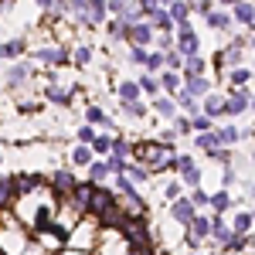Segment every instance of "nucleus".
<instances>
[{
	"label": "nucleus",
	"mask_w": 255,
	"mask_h": 255,
	"mask_svg": "<svg viewBox=\"0 0 255 255\" xmlns=\"http://www.w3.org/2000/svg\"><path fill=\"white\" fill-rule=\"evenodd\" d=\"M218 61H221V65H235V61H242V41H235L228 51H221V55H218Z\"/></svg>",
	"instance_id": "nucleus-13"
},
{
	"label": "nucleus",
	"mask_w": 255,
	"mask_h": 255,
	"mask_svg": "<svg viewBox=\"0 0 255 255\" xmlns=\"http://www.w3.org/2000/svg\"><path fill=\"white\" fill-rule=\"evenodd\" d=\"M129 58L136 61V65H146V51H143V48H133V51H129Z\"/></svg>",
	"instance_id": "nucleus-43"
},
{
	"label": "nucleus",
	"mask_w": 255,
	"mask_h": 255,
	"mask_svg": "<svg viewBox=\"0 0 255 255\" xmlns=\"http://www.w3.org/2000/svg\"><path fill=\"white\" fill-rule=\"evenodd\" d=\"M163 85H167V89H177V85H180V75H177V72H163Z\"/></svg>",
	"instance_id": "nucleus-38"
},
{
	"label": "nucleus",
	"mask_w": 255,
	"mask_h": 255,
	"mask_svg": "<svg viewBox=\"0 0 255 255\" xmlns=\"http://www.w3.org/2000/svg\"><path fill=\"white\" fill-rule=\"evenodd\" d=\"M174 167L180 170L184 184H191V187H197V184H201V170L194 167V160H191V157H177V160H174Z\"/></svg>",
	"instance_id": "nucleus-3"
},
{
	"label": "nucleus",
	"mask_w": 255,
	"mask_h": 255,
	"mask_svg": "<svg viewBox=\"0 0 255 255\" xmlns=\"http://www.w3.org/2000/svg\"><path fill=\"white\" fill-rule=\"evenodd\" d=\"M191 204H208V194H204V191H194V197H191Z\"/></svg>",
	"instance_id": "nucleus-47"
},
{
	"label": "nucleus",
	"mask_w": 255,
	"mask_h": 255,
	"mask_svg": "<svg viewBox=\"0 0 255 255\" xmlns=\"http://www.w3.org/2000/svg\"><path fill=\"white\" fill-rule=\"evenodd\" d=\"M211 157H215L218 163H228V160H232V157H228V150H221V146H218V150H211Z\"/></svg>",
	"instance_id": "nucleus-46"
},
{
	"label": "nucleus",
	"mask_w": 255,
	"mask_h": 255,
	"mask_svg": "<svg viewBox=\"0 0 255 255\" xmlns=\"http://www.w3.org/2000/svg\"><path fill=\"white\" fill-rule=\"evenodd\" d=\"M48 99L65 106V102H72V92H68V89H61V85H48Z\"/></svg>",
	"instance_id": "nucleus-16"
},
{
	"label": "nucleus",
	"mask_w": 255,
	"mask_h": 255,
	"mask_svg": "<svg viewBox=\"0 0 255 255\" xmlns=\"http://www.w3.org/2000/svg\"><path fill=\"white\" fill-rule=\"evenodd\" d=\"M208 201H211V208H215V211H228V208H232V197L225 194V191H218V194L208 197Z\"/></svg>",
	"instance_id": "nucleus-23"
},
{
	"label": "nucleus",
	"mask_w": 255,
	"mask_h": 255,
	"mask_svg": "<svg viewBox=\"0 0 255 255\" xmlns=\"http://www.w3.org/2000/svg\"><path fill=\"white\" fill-rule=\"evenodd\" d=\"M126 38L133 41V48H146V44H150V38H153V27H150L146 20H139V24H133V27L126 31Z\"/></svg>",
	"instance_id": "nucleus-4"
},
{
	"label": "nucleus",
	"mask_w": 255,
	"mask_h": 255,
	"mask_svg": "<svg viewBox=\"0 0 255 255\" xmlns=\"http://www.w3.org/2000/svg\"><path fill=\"white\" fill-rule=\"evenodd\" d=\"M109 150H113V157H126V153H129V143H126V139H119V136H113V143H109Z\"/></svg>",
	"instance_id": "nucleus-26"
},
{
	"label": "nucleus",
	"mask_w": 255,
	"mask_h": 255,
	"mask_svg": "<svg viewBox=\"0 0 255 255\" xmlns=\"http://www.w3.org/2000/svg\"><path fill=\"white\" fill-rule=\"evenodd\" d=\"M221 109H225V99H208V102H204V116L211 119V116H221Z\"/></svg>",
	"instance_id": "nucleus-22"
},
{
	"label": "nucleus",
	"mask_w": 255,
	"mask_h": 255,
	"mask_svg": "<svg viewBox=\"0 0 255 255\" xmlns=\"http://www.w3.org/2000/svg\"><path fill=\"white\" fill-rule=\"evenodd\" d=\"M187 79H204V61L197 58H187Z\"/></svg>",
	"instance_id": "nucleus-19"
},
{
	"label": "nucleus",
	"mask_w": 255,
	"mask_h": 255,
	"mask_svg": "<svg viewBox=\"0 0 255 255\" xmlns=\"http://www.w3.org/2000/svg\"><path fill=\"white\" fill-rule=\"evenodd\" d=\"M79 139H82V143H92V139H96L92 126H82V129H79Z\"/></svg>",
	"instance_id": "nucleus-42"
},
{
	"label": "nucleus",
	"mask_w": 255,
	"mask_h": 255,
	"mask_svg": "<svg viewBox=\"0 0 255 255\" xmlns=\"http://www.w3.org/2000/svg\"><path fill=\"white\" fill-rule=\"evenodd\" d=\"M249 228H252V215H249V211H242V215L235 218V232H232V235H245V232H249Z\"/></svg>",
	"instance_id": "nucleus-18"
},
{
	"label": "nucleus",
	"mask_w": 255,
	"mask_h": 255,
	"mask_svg": "<svg viewBox=\"0 0 255 255\" xmlns=\"http://www.w3.org/2000/svg\"><path fill=\"white\" fill-rule=\"evenodd\" d=\"M215 136H218V146H232V143H238V139H242V133H238L235 126H225V129H218Z\"/></svg>",
	"instance_id": "nucleus-12"
},
{
	"label": "nucleus",
	"mask_w": 255,
	"mask_h": 255,
	"mask_svg": "<svg viewBox=\"0 0 255 255\" xmlns=\"http://www.w3.org/2000/svg\"><path fill=\"white\" fill-rule=\"evenodd\" d=\"M109 143H113V136H96L92 139V150L96 153H109Z\"/></svg>",
	"instance_id": "nucleus-31"
},
{
	"label": "nucleus",
	"mask_w": 255,
	"mask_h": 255,
	"mask_svg": "<svg viewBox=\"0 0 255 255\" xmlns=\"http://www.w3.org/2000/svg\"><path fill=\"white\" fill-rule=\"evenodd\" d=\"M92 191H96V184H75V191H72V204H75V211H79V215H89Z\"/></svg>",
	"instance_id": "nucleus-2"
},
{
	"label": "nucleus",
	"mask_w": 255,
	"mask_h": 255,
	"mask_svg": "<svg viewBox=\"0 0 255 255\" xmlns=\"http://www.w3.org/2000/svg\"><path fill=\"white\" fill-rule=\"evenodd\" d=\"M51 184H55V191H61V194H72L75 191V177L68 174V170H58V174L51 177Z\"/></svg>",
	"instance_id": "nucleus-9"
},
{
	"label": "nucleus",
	"mask_w": 255,
	"mask_h": 255,
	"mask_svg": "<svg viewBox=\"0 0 255 255\" xmlns=\"http://www.w3.org/2000/svg\"><path fill=\"white\" fill-rule=\"evenodd\" d=\"M38 58L44 61V65H61V61H65V48H41Z\"/></svg>",
	"instance_id": "nucleus-11"
},
{
	"label": "nucleus",
	"mask_w": 255,
	"mask_h": 255,
	"mask_svg": "<svg viewBox=\"0 0 255 255\" xmlns=\"http://www.w3.org/2000/svg\"><path fill=\"white\" fill-rule=\"evenodd\" d=\"M249 109V96L245 92H232V96L225 99V109H221V116H242Z\"/></svg>",
	"instance_id": "nucleus-5"
},
{
	"label": "nucleus",
	"mask_w": 255,
	"mask_h": 255,
	"mask_svg": "<svg viewBox=\"0 0 255 255\" xmlns=\"http://www.w3.org/2000/svg\"><path fill=\"white\" fill-rule=\"evenodd\" d=\"M119 96H123V102H136L139 99V85L136 82H123V85H119Z\"/></svg>",
	"instance_id": "nucleus-14"
},
{
	"label": "nucleus",
	"mask_w": 255,
	"mask_h": 255,
	"mask_svg": "<svg viewBox=\"0 0 255 255\" xmlns=\"http://www.w3.org/2000/svg\"><path fill=\"white\" fill-rule=\"evenodd\" d=\"M208 232H211V218H191V245H197Z\"/></svg>",
	"instance_id": "nucleus-7"
},
{
	"label": "nucleus",
	"mask_w": 255,
	"mask_h": 255,
	"mask_svg": "<svg viewBox=\"0 0 255 255\" xmlns=\"http://www.w3.org/2000/svg\"><path fill=\"white\" fill-rule=\"evenodd\" d=\"M167 17H170V20H187V17H191V7H187V3H170Z\"/></svg>",
	"instance_id": "nucleus-17"
},
{
	"label": "nucleus",
	"mask_w": 255,
	"mask_h": 255,
	"mask_svg": "<svg viewBox=\"0 0 255 255\" xmlns=\"http://www.w3.org/2000/svg\"><path fill=\"white\" fill-rule=\"evenodd\" d=\"M249 68H238V72H232V85H235V92H242V85H249Z\"/></svg>",
	"instance_id": "nucleus-28"
},
{
	"label": "nucleus",
	"mask_w": 255,
	"mask_h": 255,
	"mask_svg": "<svg viewBox=\"0 0 255 255\" xmlns=\"http://www.w3.org/2000/svg\"><path fill=\"white\" fill-rule=\"evenodd\" d=\"M252 3H235V20H242L245 27H252Z\"/></svg>",
	"instance_id": "nucleus-15"
},
{
	"label": "nucleus",
	"mask_w": 255,
	"mask_h": 255,
	"mask_svg": "<svg viewBox=\"0 0 255 255\" xmlns=\"http://www.w3.org/2000/svg\"><path fill=\"white\" fill-rule=\"evenodd\" d=\"M10 201H14V187H10V180L0 177V208H7Z\"/></svg>",
	"instance_id": "nucleus-24"
},
{
	"label": "nucleus",
	"mask_w": 255,
	"mask_h": 255,
	"mask_svg": "<svg viewBox=\"0 0 255 255\" xmlns=\"http://www.w3.org/2000/svg\"><path fill=\"white\" fill-rule=\"evenodd\" d=\"M208 89H211V82H208V79H187V92H184V96H187V99L208 96Z\"/></svg>",
	"instance_id": "nucleus-10"
},
{
	"label": "nucleus",
	"mask_w": 255,
	"mask_h": 255,
	"mask_svg": "<svg viewBox=\"0 0 255 255\" xmlns=\"http://www.w3.org/2000/svg\"><path fill=\"white\" fill-rule=\"evenodd\" d=\"M106 31H109V38H126V31H129V27H126L123 20H109V27H106Z\"/></svg>",
	"instance_id": "nucleus-29"
},
{
	"label": "nucleus",
	"mask_w": 255,
	"mask_h": 255,
	"mask_svg": "<svg viewBox=\"0 0 255 255\" xmlns=\"http://www.w3.org/2000/svg\"><path fill=\"white\" fill-rule=\"evenodd\" d=\"M72 160H75V163H89V160H92V150H89V146H75Z\"/></svg>",
	"instance_id": "nucleus-32"
},
{
	"label": "nucleus",
	"mask_w": 255,
	"mask_h": 255,
	"mask_svg": "<svg viewBox=\"0 0 255 255\" xmlns=\"http://www.w3.org/2000/svg\"><path fill=\"white\" fill-rule=\"evenodd\" d=\"M180 51H184L187 58H194V55H197V34L187 27V24L180 27Z\"/></svg>",
	"instance_id": "nucleus-6"
},
{
	"label": "nucleus",
	"mask_w": 255,
	"mask_h": 255,
	"mask_svg": "<svg viewBox=\"0 0 255 255\" xmlns=\"http://www.w3.org/2000/svg\"><path fill=\"white\" fill-rule=\"evenodd\" d=\"M208 24H211L215 31H225V27H228V14H221V10H211V14H208Z\"/></svg>",
	"instance_id": "nucleus-25"
},
{
	"label": "nucleus",
	"mask_w": 255,
	"mask_h": 255,
	"mask_svg": "<svg viewBox=\"0 0 255 255\" xmlns=\"http://www.w3.org/2000/svg\"><path fill=\"white\" fill-rule=\"evenodd\" d=\"M157 113L160 116H174V102L170 99H157Z\"/></svg>",
	"instance_id": "nucleus-36"
},
{
	"label": "nucleus",
	"mask_w": 255,
	"mask_h": 255,
	"mask_svg": "<svg viewBox=\"0 0 255 255\" xmlns=\"http://www.w3.org/2000/svg\"><path fill=\"white\" fill-rule=\"evenodd\" d=\"M85 116H89V123H106V126H109V119H106V113H102L99 106H89V113H85Z\"/></svg>",
	"instance_id": "nucleus-30"
},
{
	"label": "nucleus",
	"mask_w": 255,
	"mask_h": 255,
	"mask_svg": "<svg viewBox=\"0 0 255 255\" xmlns=\"http://www.w3.org/2000/svg\"><path fill=\"white\" fill-rule=\"evenodd\" d=\"M89 55H92V51L82 44V48H75V55H72V58H75V65H85V61H89Z\"/></svg>",
	"instance_id": "nucleus-39"
},
{
	"label": "nucleus",
	"mask_w": 255,
	"mask_h": 255,
	"mask_svg": "<svg viewBox=\"0 0 255 255\" xmlns=\"http://www.w3.org/2000/svg\"><path fill=\"white\" fill-rule=\"evenodd\" d=\"M126 113H129V116H143V113H146V109H143V106H139V102H126Z\"/></svg>",
	"instance_id": "nucleus-45"
},
{
	"label": "nucleus",
	"mask_w": 255,
	"mask_h": 255,
	"mask_svg": "<svg viewBox=\"0 0 255 255\" xmlns=\"http://www.w3.org/2000/svg\"><path fill=\"white\" fill-rule=\"evenodd\" d=\"M174 218L180 221V225H191V218H194V204L184 201V197H177V201H174Z\"/></svg>",
	"instance_id": "nucleus-8"
},
{
	"label": "nucleus",
	"mask_w": 255,
	"mask_h": 255,
	"mask_svg": "<svg viewBox=\"0 0 255 255\" xmlns=\"http://www.w3.org/2000/svg\"><path fill=\"white\" fill-rule=\"evenodd\" d=\"M160 65H163V55H146V68L150 72H160Z\"/></svg>",
	"instance_id": "nucleus-40"
},
{
	"label": "nucleus",
	"mask_w": 255,
	"mask_h": 255,
	"mask_svg": "<svg viewBox=\"0 0 255 255\" xmlns=\"http://www.w3.org/2000/svg\"><path fill=\"white\" fill-rule=\"evenodd\" d=\"M136 157L146 160L153 170H167V167H174V160H177L174 150H170V146H160L157 139H153V143H143V146L136 150Z\"/></svg>",
	"instance_id": "nucleus-1"
},
{
	"label": "nucleus",
	"mask_w": 255,
	"mask_h": 255,
	"mask_svg": "<svg viewBox=\"0 0 255 255\" xmlns=\"http://www.w3.org/2000/svg\"><path fill=\"white\" fill-rule=\"evenodd\" d=\"M197 146L211 153V150H218V136H215V133H201V136H197Z\"/></svg>",
	"instance_id": "nucleus-27"
},
{
	"label": "nucleus",
	"mask_w": 255,
	"mask_h": 255,
	"mask_svg": "<svg viewBox=\"0 0 255 255\" xmlns=\"http://www.w3.org/2000/svg\"><path fill=\"white\" fill-rule=\"evenodd\" d=\"M27 75H31V68H27V65H14V68H10V75H7V82H10V85H20Z\"/></svg>",
	"instance_id": "nucleus-20"
},
{
	"label": "nucleus",
	"mask_w": 255,
	"mask_h": 255,
	"mask_svg": "<svg viewBox=\"0 0 255 255\" xmlns=\"http://www.w3.org/2000/svg\"><path fill=\"white\" fill-rule=\"evenodd\" d=\"M24 51V41H7V44H0V58H14Z\"/></svg>",
	"instance_id": "nucleus-21"
},
{
	"label": "nucleus",
	"mask_w": 255,
	"mask_h": 255,
	"mask_svg": "<svg viewBox=\"0 0 255 255\" xmlns=\"http://www.w3.org/2000/svg\"><path fill=\"white\" fill-rule=\"evenodd\" d=\"M136 85H139V89H146V92H157V89H160V85H157V79H153V75H143V79H139Z\"/></svg>",
	"instance_id": "nucleus-37"
},
{
	"label": "nucleus",
	"mask_w": 255,
	"mask_h": 255,
	"mask_svg": "<svg viewBox=\"0 0 255 255\" xmlns=\"http://www.w3.org/2000/svg\"><path fill=\"white\" fill-rule=\"evenodd\" d=\"M187 126H191V129H201V133H208V126H211V119H208V116H194L191 123H187Z\"/></svg>",
	"instance_id": "nucleus-33"
},
{
	"label": "nucleus",
	"mask_w": 255,
	"mask_h": 255,
	"mask_svg": "<svg viewBox=\"0 0 255 255\" xmlns=\"http://www.w3.org/2000/svg\"><path fill=\"white\" fill-rule=\"evenodd\" d=\"M163 197H167V201H177V197H180V184H170V187L163 191Z\"/></svg>",
	"instance_id": "nucleus-44"
},
{
	"label": "nucleus",
	"mask_w": 255,
	"mask_h": 255,
	"mask_svg": "<svg viewBox=\"0 0 255 255\" xmlns=\"http://www.w3.org/2000/svg\"><path fill=\"white\" fill-rule=\"evenodd\" d=\"M126 170H129V177H133V180H146V177H150V170H143V167H126Z\"/></svg>",
	"instance_id": "nucleus-41"
},
{
	"label": "nucleus",
	"mask_w": 255,
	"mask_h": 255,
	"mask_svg": "<svg viewBox=\"0 0 255 255\" xmlns=\"http://www.w3.org/2000/svg\"><path fill=\"white\" fill-rule=\"evenodd\" d=\"M106 177H109V170H106V163H92V184H96V180H106Z\"/></svg>",
	"instance_id": "nucleus-35"
},
{
	"label": "nucleus",
	"mask_w": 255,
	"mask_h": 255,
	"mask_svg": "<svg viewBox=\"0 0 255 255\" xmlns=\"http://www.w3.org/2000/svg\"><path fill=\"white\" fill-rule=\"evenodd\" d=\"M180 55H177V51H167V55H163V65H167V68H170V72H174V68H180Z\"/></svg>",
	"instance_id": "nucleus-34"
}]
</instances>
